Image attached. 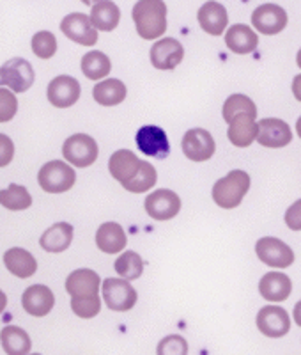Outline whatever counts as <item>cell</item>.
Listing matches in <instances>:
<instances>
[{
  "label": "cell",
  "instance_id": "cell-1",
  "mask_svg": "<svg viewBox=\"0 0 301 355\" xmlns=\"http://www.w3.org/2000/svg\"><path fill=\"white\" fill-rule=\"evenodd\" d=\"M131 17L142 40H158L167 31V4L163 0H138L133 6Z\"/></svg>",
  "mask_w": 301,
  "mask_h": 355
},
{
  "label": "cell",
  "instance_id": "cell-2",
  "mask_svg": "<svg viewBox=\"0 0 301 355\" xmlns=\"http://www.w3.org/2000/svg\"><path fill=\"white\" fill-rule=\"evenodd\" d=\"M250 190V176L241 169L230 171L213 185V201L224 210H232L243 202Z\"/></svg>",
  "mask_w": 301,
  "mask_h": 355
},
{
  "label": "cell",
  "instance_id": "cell-3",
  "mask_svg": "<svg viewBox=\"0 0 301 355\" xmlns=\"http://www.w3.org/2000/svg\"><path fill=\"white\" fill-rule=\"evenodd\" d=\"M39 187L48 194H62L73 189L77 182V173L69 164L62 160H52L44 164L37 174Z\"/></svg>",
  "mask_w": 301,
  "mask_h": 355
},
{
  "label": "cell",
  "instance_id": "cell-4",
  "mask_svg": "<svg viewBox=\"0 0 301 355\" xmlns=\"http://www.w3.org/2000/svg\"><path fill=\"white\" fill-rule=\"evenodd\" d=\"M98 153H100L98 142L85 133L71 135V137L66 139L64 146H62V155H64L66 162L77 167L93 166L98 160Z\"/></svg>",
  "mask_w": 301,
  "mask_h": 355
},
{
  "label": "cell",
  "instance_id": "cell-5",
  "mask_svg": "<svg viewBox=\"0 0 301 355\" xmlns=\"http://www.w3.org/2000/svg\"><path fill=\"white\" fill-rule=\"evenodd\" d=\"M137 290L129 284L128 279H104L103 281V300L109 309L125 313L137 304Z\"/></svg>",
  "mask_w": 301,
  "mask_h": 355
},
{
  "label": "cell",
  "instance_id": "cell-6",
  "mask_svg": "<svg viewBox=\"0 0 301 355\" xmlns=\"http://www.w3.org/2000/svg\"><path fill=\"white\" fill-rule=\"evenodd\" d=\"M181 150L192 162H208L217 151L215 137L204 128H192L181 141Z\"/></svg>",
  "mask_w": 301,
  "mask_h": 355
},
{
  "label": "cell",
  "instance_id": "cell-7",
  "mask_svg": "<svg viewBox=\"0 0 301 355\" xmlns=\"http://www.w3.org/2000/svg\"><path fill=\"white\" fill-rule=\"evenodd\" d=\"M34 84V69L30 62L15 57L0 68V85H8L12 93H25Z\"/></svg>",
  "mask_w": 301,
  "mask_h": 355
},
{
  "label": "cell",
  "instance_id": "cell-8",
  "mask_svg": "<svg viewBox=\"0 0 301 355\" xmlns=\"http://www.w3.org/2000/svg\"><path fill=\"white\" fill-rule=\"evenodd\" d=\"M255 254L264 265L287 268L294 263V252L285 242L275 236H264L255 243Z\"/></svg>",
  "mask_w": 301,
  "mask_h": 355
},
{
  "label": "cell",
  "instance_id": "cell-9",
  "mask_svg": "<svg viewBox=\"0 0 301 355\" xmlns=\"http://www.w3.org/2000/svg\"><path fill=\"white\" fill-rule=\"evenodd\" d=\"M60 31L68 40L82 44V46H94L98 43V28L94 27L91 17L84 12H71L60 21Z\"/></svg>",
  "mask_w": 301,
  "mask_h": 355
},
{
  "label": "cell",
  "instance_id": "cell-10",
  "mask_svg": "<svg viewBox=\"0 0 301 355\" xmlns=\"http://www.w3.org/2000/svg\"><path fill=\"white\" fill-rule=\"evenodd\" d=\"M145 211L154 220H170L181 210L179 196L169 189H158L145 198Z\"/></svg>",
  "mask_w": 301,
  "mask_h": 355
},
{
  "label": "cell",
  "instance_id": "cell-11",
  "mask_svg": "<svg viewBox=\"0 0 301 355\" xmlns=\"http://www.w3.org/2000/svg\"><path fill=\"white\" fill-rule=\"evenodd\" d=\"M289 17L284 8L278 4H262L252 12V25L257 28V33L264 36L280 34L287 27Z\"/></svg>",
  "mask_w": 301,
  "mask_h": 355
},
{
  "label": "cell",
  "instance_id": "cell-12",
  "mask_svg": "<svg viewBox=\"0 0 301 355\" xmlns=\"http://www.w3.org/2000/svg\"><path fill=\"white\" fill-rule=\"evenodd\" d=\"M185 59V46L174 37H161L151 46V64L156 69H176Z\"/></svg>",
  "mask_w": 301,
  "mask_h": 355
},
{
  "label": "cell",
  "instance_id": "cell-13",
  "mask_svg": "<svg viewBox=\"0 0 301 355\" xmlns=\"http://www.w3.org/2000/svg\"><path fill=\"white\" fill-rule=\"evenodd\" d=\"M137 146L138 150L147 157L163 158L169 157L170 153V142L163 128L156 125H145L137 132Z\"/></svg>",
  "mask_w": 301,
  "mask_h": 355
},
{
  "label": "cell",
  "instance_id": "cell-14",
  "mask_svg": "<svg viewBox=\"0 0 301 355\" xmlns=\"http://www.w3.org/2000/svg\"><path fill=\"white\" fill-rule=\"evenodd\" d=\"M257 329L268 338H284L291 331V318L280 306H264L257 313Z\"/></svg>",
  "mask_w": 301,
  "mask_h": 355
},
{
  "label": "cell",
  "instance_id": "cell-15",
  "mask_svg": "<svg viewBox=\"0 0 301 355\" xmlns=\"http://www.w3.org/2000/svg\"><path fill=\"white\" fill-rule=\"evenodd\" d=\"M82 93L80 82L69 75H60L55 77L48 84V101L57 109H68L78 101Z\"/></svg>",
  "mask_w": 301,
  "mask_h": 355
},
{
  "label": "cell",
  "instance_id": "cell-16",
  "mask_svg": "<svg viewBox=\"0 0 301 355\" xmlns=\"http://www.w3.org/2000/svg\"><path fill=\"white\" fill-rule=\"evenodd\" d=\"M291 141H293V132L285 121L278 117H266L259 121L257 142L261 146L277 150V148H285Z\"/></svg>",
  "mask_w": 301,
  "mask_h": 355
},
{
  "label": "cell",
  "instance_id": "cell-17",
  "mask_svg": "<svg viewBox=\"0 0 301 355\" xmlns=\"http://www.w3.org/2000/svg\"><path fill=\"white\" fill-rule=\"evenodd\" d=\"M197 21L201 28L209 36H221L225 33V28L229 25V12L227 8L220 2L215 0H208L197 12Z\"/></svg>",
  "mask_w": 301,
  "mask_h": 355
},
{
  "label": "cell",
  "instance_id": "cell-18",
  "mask_svg": "<svg viewBox=\"0 0 301 355\" xmlns=\"http://www.w3.org/2000/svg\"><path fill=\"white\" fill-rule=\"evenodd\" d=\"M21 306L27 311L30 316H46L50 311L55 306V295L48 286L43 284H34V286L27 288L21 295Z\"/></svg>",
  "mask_w": 301,
  "mask_h": 355
},
{
  "label": "cell",
  "instance_id": "cell-19",
  "mask_svg": "<svg viewBox=\"0 0 301 355\" xmlns=\"http://www.w3.org/2000/svg\"><path fill=\"white\" fill-rule=\"evenodd\" d=\"M259 125L255 117L248 114H237L232 121L229 123L227 137L230 144L236 148H248L253 141H257Z\"/></svg>",
  "mask_w": 301,
  "mask_h": 355
},
{
  "label": "cell",
  "instance_id": "cell-20",
  "mask_svg": "<svg viewBox=\"0 0 301 355\" xmlns=\"http://www.w3.org/2000/svg\"><path fill=\"white\" fill-rule=\"evenodd\" d=\"M225 44L230 52L237 53V55H246V53L257 50L259 36L248 25L236 24L230 25L227 34H225Z\"/></svg>",
  "mask_w": 301,
  "mask_h": 355
},
{
  "label": "cell",
  "instance_id": "cell-21",
  "mask_svg": "<svg viewBox=\"0 0 301 355\" xmlns=\"http://www.w3.org/2000/svg\"><path fill=\"white\" fill-rule=\"evenodd\" d=\"M259 291H261L262 299L268 302H284L289 299L293 283L282 272H269V274L262 275V279L259 281Z\"/></svg>",
  "mask_w": 301,
  "mask_h": 355
},
{
  "label": "cell",
  "instance_id": "cell-22",
  "mask_svg": "<svg viewBox=\"0 0 301 355\" xmlns=\"http://www.w3.org/2000/svg\"><path fill=\"white\" fill-rule=\"evenodd\" d=\"M142 164H144V160H140L133 151L117 150L109 160V171L112 178H116L117 182L122 185V183L129 182L131 178H135V174L140 171Z\"/></svg>",
  "mask_w": 301,
  "mask_h": 355
},
{
  "label": "cell",
  "instance_id": "cell-23",
  "mask_svg": "<svg viewBox=\"0 0 301 355\" xmlns=\"http://www.w3.org/2000/svg\"><path fill=\"white\" fill-rule=\"evenodd\" d=\"M101 277L91 268H78L66 279V291L71 297H89L100 293Z\"/></svg>",
  "mask_w": 301,
  "mask_h": 355
},
{
  "label": "cell",
  "instance_id": "cell-24",
  "mask_svg": "<svg viewBox=\"0 0 301 355\" xmlns=\"http://www.w3.org/2000/svg\"><path fill=\"white\" fill-rule=\"evenodd\" d=\"M96 245L98 249L107 254H116L125 250L128 245V236L125 230L117 222H104L96 231Z\"/></svg>",
  "mask_w": 301,
  "mask_h": 355
},
{
  "label": "cell",
  "instance_id": "cell-25",
  "mask_svg": "<svg viewBox=\"0 0 301 355\" xmlns=\"http://www.w3.org/2000/svg\"><path fill=\"white\" fill-rule=\"evenodd\" d=\"M6 268L11 272L12 275H17L20 279L33 277L37 272V261L28 250L20 249V247H12L4 254Z\"/></svg>",
  "mask_w": 301,
  "mask_h": 355
},
{
  "label": "cell",
  "instance_id": "cell-26",
  "mask_svg": "<svg viewBox=\"0 0 301 355\" xmlns=\"http://www.w3.org/2000/svg\"><path fill=\"white\" fill-rule=\"evenodd\" d=\"M73 242V226L68 222H57L44 231L39 240L41 249L46 252H64Z\"/></svg>",
  "mask_w": 301,
  "mask_h": 355
},
{
  "label": "cell",
  "instance_id": "cell-27",
  "mask_svg": "<svg viewBox=\"0 0 301 355\" xmlns=\"http://www.w3.org/2000/svg\"><path fill=\"white\" fill-rule=\"evenodd\" d=\"M128 89L119 78H107L94 85L93 96L101 107H116L126 100Z\"/></svg>",
  "mask_w": 301,
  "mask_h": 355
},
{
  "label": "cell",
  "instance_id": "cell-28",
  "mask_svg": "<svg viewBox=\"0 0 301 355\" xmlns=\"http://www.w3.org/2000/svg\"><path fill=\"white\" fill-rule=\"evenodd\" d=\"M91 21H93V25L98 31L110 33L120 21L119 6L112 2V0H100L91 9Z\"/></svg>",
  "mask_w": 301,
  "mask_h": 355
},
{
  "label": "cell",
  "instance_id": "cell-29",
  "mask_svg": "<svg viewBox=\"0 0 301 355\" xmlns=\"http://www.w3.org/2000/svg\"><path fill=\"white\" fill-rule=\"evenodd\" d=\"M0 343L4 348L6 354L9 355H27L33 348L30 338L24 329L17 327V325H9V327L2 329L0 332Z\"/></svg>",
  "mask_w": 301,
  "mask_h": 355
},
{
  "label": "cell",
  "instance_id": "cell-30",
  "mask_svg": "<svg viewBox=\"0 0 301 355\" xmlns=\"http://www.w3.org/2000/svg\"><path fill=\"white\" fill-rule=\"evenodd\" d=\"M112 62L109 55L100 50H91L82 57V73L91 80H100V78L109 77Z\"/></svg>",
  "mask_w": 301,
  "mask_h": 355
},
{
  "label": "cell",
  "instance_id": "cell-31",
  "mask_svg": "<svg viewBox=\"0 0 301 355\" xmlns=\"http://www.w3.org/2000/svg\"><path fill=\"white\" fill-rule=\"evenodd\" d=\"M0 205L12 211L27 210L33 206V196L28 194L25 187L12 183V185H9V189L0 190Z\"/></svg>",
  "mask_w": 301,
  "mask_h": 355
},
{
  "label": "cell",
  "instance_id": "cell-32",
  "mask_svg": "<svg viewBox=\"0 0 301 355\" xmlns=\"http://www.w3.org/2000/svg\"><path fill=\"white\" fill-rule=\"evenodd\" d=\"M113 268L119 274V277L128 279V281H135L144 274V261H142L140 254L135 250H126L113 263Z\"/></svg>",
  "mask_w": 301,
  "mask_h": 355
},
{
  "label": "cell",
  "instance_id": "cell-33",
  "mask_svg": "<svg viewBox=\"0 0 301 355\" xmlns=\"http://www.w3.org/2000/svg\"><path fill=\"white\" fill-rule=\"evenodd\" d=\"M237 114H248V116L257 117V107L253 103L252 98L245 96V94H230L224 103V110H221V116L229 125Z\"/></svg>",
  "mask_w": 301,
  "mask_h": 355
},
{
  "label": "cell",
  "instance_id": "cell-34",
  "mask_svg": "<svg viewBox=\"0 0 301 355\" xmlns=\"http://www.w3.org/2000/svg\"><path fill=\"white\" fill-rule=\"evenodd\" d=\"M158 182V173L154 169L153 164L144 162L135 178H131L129 182L122 183V189L133 192V194H142V192H149Z\"/></svg>",
  "mask_w": 301,
  "mask_h": 355
},
{
  "label": "cell",
  "instance_id": "cell-35",
  "mask_svg": "<svg viewBox=\"0 0 301 355\" xmlns=\"http://www.w3.org/2000/svg\"><path fill=\"white\" fill-rule=\"evenodd\" d=\"M71 309L75 315L84 320L94 318L101 311L100 293L89 295V297H71Z\"/></svg>",
  "mask_w": 301,
  "mask_h": 355
},
{
  "label": "cell",
  "instance_id": "cell-36",
  "mask_svg": "<svg viewBox=\"0 0 301 355\" xmlns=\"http://www.w3.org/2000/svg\"><path fill=\"white\" fill-rule=\"evenodd\" d=\"M33 52L39 59H50L57 52V40L48 31H41L36 33L33 37Z\"/></svg>",
  "mask_w": 301,
  "mask_h": 355
},
{
  "label": "cell",
  "instance_id": "cell-37",
  "mask_svg": "<svg viewBox=\"0 0 301 355\" xmlns=\"http://www.w3.org/2000/svg\"><path fill=\"white\" fill-rule=\"evenodd\" d=\"M156 354L160 355H169V354H181L186 355L188 354V343H186V339L183 336H167L165 339H161L160 343H158Z\"/></svg>",
  "mask_w": 301,
  "mask_h": 355
},
{
  "label": "cell",
  "instance_id": "cell-38",
  "mask_svg": "<svg viewBox=\"0 0 301 355\" xmlns=\"http://www.w3.org/2000/svg\"><path fill=\"white\" fill-rule=\"evenodd\" d=\"M18 100L15 93H9V89L0 87V123L11 121L17 116Z\"/></svg>",
  "mask_w": 301,
  "mask_h": 355
},
{
  "label": "cell",
  "instance_id": "cell-39",
  "mask_svg": "<svg viewBox=\"0 0 301 355\" xmlns=\"http://www.w3.org/2000/svg\"><path fill=\"white\" fill-rule=\"evenodd\" d=\"M285 226L291 231H301V199L294 201L285 211Z\"/></svg>",
  "mask_w": 301,
  "mask_h": 355
},
{
  "label": "cell",
  "instance_id": "cell-40",
  "mask_svg": "<svg viewBox=\"0 0 301 355\" xmlns=\"http://www.w3.org/2000/svg\"><path fill=\"white\" fill-rule=\"evenodd\" d=\"M12 157H15V144L8 135L0 133V167L9 166Z\"/></svg>",
  "mask_w": 301,
  "mask_h": 355
},
{
  "label": "cell",
  "instance_id": "cell-41",
  "mask_svg": "<svg viewBox=\"0 0 301 355\" xmlns=\"http://www.w3.org/2000/svg\"><path fill=\"white\" fill-rule=\"evenodd\" d=\"M293 94L298 101L301 103V75H296L293 80Z\"/></svg>",
  "mask_w": 301,
  "mask_h": 355
},
{
  "label": "cell",
  "instance_id": "cell-42",
  "mask_svg": "<svg viewBox=\"0 0 301 355\" xmlns=\"http://www.w3.org/2000/svg\"><path fill=\"white\" fill-rule=\"evenodd\" d=\"M293 316H294V322L298 323V327H301V300L296 304V306H294Z\"/></svg>",
  "mask_w": 301,
  "mask_h": 355
},
{
  "label": "cell",
  "instance_id": "cell-43",
  "mask_svg": "<svg viewBox=\"0 0 301 355\" xmlns=\"http://www.w3.org/2000/svg\"><path fill=\"white\" fill-rule=\"evenodd\" d=\"M6 306H8V295H6L4 291L0 290V315L4 313Z\"/></svg>",
  "mask_w": 301,
  "mask_h": 355
},
{
  "label": "cell",
  "instance_id": "cell-44",
  "mask_svg": "<svg viewBox=\"0 0 301 355\" xmlns=\"http://www.w3.org/2000/svg\"><path fill=\"white\" fill-rule=\"evenodd\" d=\"M296 132H298V135H300V139H301V116H300V119L296 121Z\"/></svg>",
  "mask_w": 301,
  "mask_h": 355
},
{
  "label": "cell",
  "instance_id": "cell-45",
  "mask_svg": "<svg viewBox=\"0 0 301 355\" xmlns=\"http://www.w3.org/2000/svg\"><path fill=\"white\" fill-rule=\"evenodd\" d=\"M82 2H84V4H87V6H94V4H98L100 0H82Z\"/></svg>",
  "mask_w": 301,
  "mask_h": 355
},
{
  "label": "cell",
  "instance_id": "cell-46",
  "mask_svg": "<svg viewBox=\"0 0 301 355\" xmlns=\"http://www.w3.org/2000/svg\"><path fill=\"white\" fill-rule=\"evenodd\" d=\"M296 64L301 68V49H300V52H298V55H296Z\"/></svg>",
  "mask_w": 301,
  "mask_h": 355
}]
</instances>
